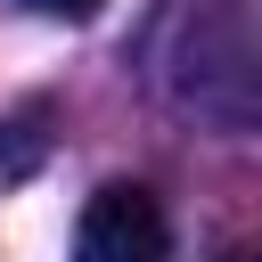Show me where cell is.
<instances>
[{
	"mask_svg": "<svg viewBox=\"0 0 262 262\" xmlns=\"http://www.w3.org/2000/svg\"><path fill=\"white\" fill-rule=\"evenodd\" d=\"M164 254H172V221L139 180H106L74 221V262H164Z\"/></svg>",
	"mask_w": 262,
	"mask_h": 262,
	"instance_id": "6da1fadb",
	"label": "cell"
},
{
	"mask_svg": "<svg viewBox=\"0 0 262 262\" xmlns=\"http://www.w3.org/2000/svg\"><path fill=\"white\" fill-rule=\"evenodd\" d=\"M33 16H49V25H82V16H98L106 0H25Z\"/></svg>",
	"mask_w": 262,
	"mask_h": 262,
	"instance_id": "7a4b0ae2",
	"label": "cell"
},
{
	"mask_svg": "<svg viewBox=\"0 0 262 262\" xmlns=\"http://www.w3.org/2000/svg\"><path fill=\"white\" fill-rule=\"evenodd\" d=\"M221 262H254V254H246V246H237V254H221Z\"/></svg>",
	"mask_w": 262,
	"mask_h": 262,
	"instance_id": "3957f363",
	"label": "cell"
}]
</instances>
